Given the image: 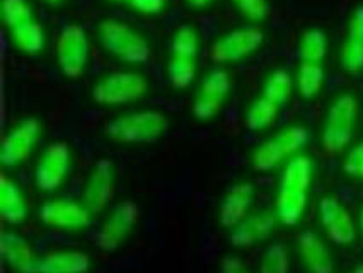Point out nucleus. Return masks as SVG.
<instances>
[{
  "instance_id": "obj_1",
  "label": "nucleus",
  "mask_w": 363,
  "mask_h": 273,
  "mask_svg": "<svg viewBox=\"0 0 363 273\" xmlns=\"http://www.w3.org/2000/svg\"><path fill=\"white\" fill-rule=\"evenodd\" d=\"M169 125L167 116L157 109H143L109 120L104 133L120 144H154L162 138Z\"/></svg>"
},
{
  "instance_id": "obj_2",
  "label": "nucleus",
  "mask_w": 363,
  "mask_h": 273,
  "mask_svg": "<svg viewBox=\"0 0 363 273\" xmlns=\"http://www.w3.org/2000/svg\"><path fill=\"white\" fill-rule=\"evenodd\" d=\"M98 38L104 52L126 64H145L152 55L147 38L118 19H104L98 28Z\"/></svg>"
},
{
  "instance_id": "obj_3",
  "label": "nucleus",
  "mask_w": 363,
  "mask_h": 273,
  "mask_svg": "<svg viewBox=\"0 0 363 273\" xmlns=\"http://www.w3.org/2000/svg\"><path fill=\"white\" fill-rule=\"evenodd\" d=\"M357 120L358 99L350 92L337 96L328 109L323 135H320L323 149L329 155L340 154L350 145L354 135V128H357Z\"/></svg>"
},
{
  "instance_id": "obj_4",
  "label": "nucleus",
  "mask_w": 363,
  "mask_h": 273,
  "mask_svg": "<svg viewBox=\"0 0 363 273\" xmlns=\"http://www.w3.org/2000/svg\"><path fill=\"white\" fill-rule=\"evenodd\" d=\"M149 91V81L140 72L118 70L101 77L92 87V99L103 106H121L142 99Z\"/></svg>"
},
{
  "instance_id": "obj_5",
  "label": "nucleus",
  "mask_w": 363,
  "mask_h": 273,
  "mask_svg": "<svg viewBox=\"0 0 363 273\" xmlns=\"http://www.w3.org/2000/svg\"><path fill=\"white\" fill-rule=\"evenodd\" d=\"M307 142H309V132L302 125H294V127L281 130L275 137L256 147L251 157L252 169L259 173L275 169L284 159L302 150Z\"/></svg>"
},
{
  "instance_id": "obj_6",
  "label": "nucleus",
  "mask_w": 363,
  "mask_h": 273,
  "mask_svg": "<svg viewBox=\"0 0 363 273\" xmlns=\"http://www.w3.org/2000/svg\"><path fill=\"white\" fill-rule=\"evenodd\" d=\"M55 53L62 74L69 79H79L86 72L91 53L86 29L79 24H69L63 28L55 41Z\"/></svg>"
},
{
  "instance_id": "obj_7",
  "label": "nucleus",
  "mask_w": 363,
  "mask_h": 273,
  "mask_svg": "<svg viewBox=\"0 0 363 273\" xmlns=\"http://www.w3.org/2000/svg\"><path fill=\"white\" fill-rule=\"evenodd\" d=\"M138 217H140V208L137 207L135 201L125 200L116 204L96 233V246L106 253L116 251L121 246V243H125L126 238L133 233Z\"/></svg>"
},
{
  "instance_id": "obj_8",
  "label": "nucleus",
  "mask_w": 363,
  "mask_h": 273,
  "mask_svg": "<svg viewBox=\"0 0 363 273\" xmlns=\"http://www.w3.org/2000/svg\"><path fill=\"white\" fill-rule=\"evenodd\" d=\"M263 43V29L256 26L232 29L227 35L213 41L212 48H210V57L215 64H232V62H239L257 52Z\"/></svg>"
},
{
  "instance_id": "obj_9",
  "label": "nucleus",
  "mask_w": 363,
  "mask_h": 273,
  "mask_svg": "<svg viewBox=\"0 0 363 273\" xmlns=\"http://www.w3.org/2000/svg\"><path fill=\"white\" fill-rule=\"evenodd\" d=\"M72 152L65 142H53L45 149L36 164L35 184L38 190L52 193L62 186L70 173Z\"/></svg>"
},
{
  "instance_id": "obj_10",
  "label": "nucleus",
  "mask_w": 363,
  "mask_h": 273,
  "mask_svg": "<svg viewBox=\"0 0 363 273\" xmlns=\"http://www.w3.org/2000/svg\"><path fill=\"white\" fill-rule=\"evenodd\" d=\"M232 89V79L227 70L213 69L205 75L193 99V115L198 120H212L220 113L227 94Z\"/></svg>"
},
{
  "instance_id": "obj_11",
  "label": "nucleus",
  "mask_w": 363,
  "mask_h": 273,
  "mask_svg": "<svg viewBox=\"0 0 363 273\" xmlns=\"http://www.w3.org/2000/svg\"><path fill=\"white\" fill-rule=\"evenodd\" d=\"M41 135V123L36 118L21 120L14 128L4 137L0 149V161L4 166L12 167L24 162L31 155Z\"/></svg>"
},
{
  "instance_id": "obj_12",
  "label": "nucleus",
  "mask_w": 363,
  "mask_h": 273,
  "mask_svg": "<svg viewBox=\"0 0 363 273\" xmlns=\"http://www.w3.org/2000/svg\"><path fill=\"white\" fill-rule=\"evenodd\" d=\"M116 188V173L115 166L108 159H101L92 167L89 176L86 190H84L82 204L92 216L101 213L113 200Z\"/></svg>"
},
{
  "instance_id": "obj_13",
  "label": "nucleus",
  "mask_w": 363,
  "mask_h": 273,
  "mask_svg": "<svg viewBox=\"0 0 363 273\" xmlns=\"http://www.w3.org/2000/svg\"><path fill=\"white\" fill-rule=\"evenodd\" d=\"M91 217L92 213L86 208V205L65 199L46 201L38 212V218L45 225L67 230L86 229L91 224Z\"/></svg>"
},
{
  "instance_id": "obj_14",
  "label": "nucleus",
  "mask_w": 363,
  "mask_h": 273,
  "mask_svg": "<svg viewBox=\"0 0 363 273\" xmlns=\"http://www.w3.org/2000/svg\"><path fill=\"white\" fill-rule=\"evenodd\" d=\"M319 213L323 228L333 243L341 246L352 245L357 238L354 222L352 213L346 210L340 200L333 199V196H324L319 204Z\"/></svg>"
},
{
  "instance_id": "obj_15",
  "label": "nucleus",
  "mask_w": 363,
  "mask_h": 273,
  "mask_svg": "<svg viewBox=\"0 0 363 273\" xmlns=\"http://www.w3.org/2000/svg\"><path fill=\"white\" fill-rule=\"evenodd\" d=\"M91 270V258L82 251H52L38 256L24 273H87Z\"/></svg>"
},
{
  "instance_id": "obj_16",
  "label": "nucleus",
  "mask_w": 363,
  "mask_h": 273,
  "mask_svg": "<svg viewBox=\"0 0 363 273\" xmlns=\"http://www.w3.org/2000/svg\"><path fill=\"white\" fill-rule=\"evenodd\" d=\"M301 260L309 273H335V262L326 243L312 230H303L297 238Z\"/></svg>"
},
{
  "instance_id": "obj_17",
  "label": "nucleus",
  "mask_w": 363,
  "mask_h": 273,
  "mask_svg": "<svg viewBox=\"0 0 363 273\" xmlns=\"http://www.w3.org/2000/svg\"><path fill=\"white\" fill-rule=\"evenodd\" d=\"M275 222L277 216L272 212H259L255 216H249L232 229L229 241L232 246L239 247V250L255 246L257 243L264 241L273 233Z\"/></svg>"
},
{
  "instance_id": "obj_18",
  "label": "nucleus",
  "mask_w": 363,
  "mask_h": 273,
  "mask_svg": "<svg viewBox=\"0 0 363 273\" xmlns=\"http://www.w3.org/2000/svg\"><path fill=\"white\" fill-rule=\"evenodd\" d=\"M255 199V186L251 183H238L223 196L220 204V224L223 228L234 229L247 217L249 208Z\"/></svg>"
},
{
  "instance_id": "obj_19",
  "label": "nucleus",
  "mask_w": 363,
  "mask_h": 273,
  "mask_svg": "<svg viewBox=\"0 0 363 273\" xmlns=\"http://www.w3.org/2000/svg\"><path fill=\"white\" fill-rule=\"evenodd\" d=\"M0 216L4 222L11 225H19L28 217V204L19 184L7 176L0 179Z\"/></svg>"
},
{
  "instance_id": "obj_20",
  "label": "nucleus",
  "mask_w": 363,
  "mask_h": 273,
  "mask_svg": "<svg viewBox=\"0 0 363 273\" xmlns=\"http://www.w3.org/2000/svg\"><path fill=\"white\" fill-rule=\"evenodd\" d=\"M0 250H2V256L7 264L19 273H24L29 264L38 258L31 245L23 236H19L18 233H7V230L2 233Z\"/></svg>"
},
{
  "instance_id": "obj_21",
  "label": "nucleus",
  "mask_w": 363,
  "mask_h": 273,
  "mask_svg": "<svg viewBox=\"0 0 363 273\" xmlns=\"http://www.w3.org/2000/svg\"><path fill=\"white\" fill-rule=\"evenodd\" d=\"M314 167L307 155H295L285 166L280 179V190L306 191L309 190L312 183Z\"/></svg>"
},
{
  "instance_id": "obj_22",
  "label": "nucleus",
  "mask_w": 363,
  "mask_h": 273,
  "mask_svg": "<svg viewBox=\"0 0 363 273\" xmlns=\"http://www.w3.org/2000/svg\"><path fill=\"white\" fill-rule=\"evenodd\" d=\"M307 208V193L280 190L275 201V216L281 224L295 225Z\"/></svg>"
},
{
  "instance_id": "obj_23",
  "label": "nucleus",
  "mask_w": 363,
  "mask_h": 273,
  "mask_svg": "<svg viewBox=\"0 0 363 273\" xmlns=\"http://www.w3.org/2000/svg\"><path fill=\"white\" fill-rule=\"evenodd\" d=\"M9 33L12 38V43L16 45V48H18L19 52L26 55H36L45 48V28L43 24L38 23L36 19L29 21L26 24H21V26L11 29Z\"/></svg>"
},
{
  "instance_id": "obj_24",
  "label": "nucleus",
  "mask_w": 363,
  "mask_h": 273,
  "mask_svg": "<svg viewBox=\"0 0 363 273\" xmlns=\"http://www.w3.org/2000/svg\"><path fill=\"white\" fill-rule=\"evenodd\" d=\"M324 81H326V72L323 64H314V62H302L295 75V86L303 99L315 98L324 87Z\"/></svg>"
},
{
  "instance_id": "obj_25",
  "label": "nucleus",
  "mask_w": 363,
  "mask_h": 273,
  "mask_svg": "<svg viewBox=\"0 0 363 273\" xmlns=\"http://www.w3.org/2000/svg\"><path fill=\"white\" fill-rule=\"evenodd\" d=\"M280 108L281 106H278L277 103L261 96L247 108L246 120H244L246 121V127L251 132H261V130L269 128L278 120Z\"/></svg>"
},
{
  "instance_id": "obj_26",
  "label": "nucleus",
  "mask_w": 363,
  "mask_h": 273,
  "mask_svg": "<svg viewBox=\"0 0 363 273\" xmlns=\"http://www.w3.org/2000/svg\"><path fill=\"white\" fill-rule=\"evenodd\" d=\"M295 87V81L292 74L285 69H275L272 74L266 77L263 86V96L268 98L278 106H284L292 98V92Z\"/></svg>"
},
{
  "instance_id": "obj_27",
  "label": "nucleus",
  "mask_w": 363,
  "mask_h": 273,
  "mask_svg": "<svg viewBox=\"0 0 363 273\" xmlns=\"http://www.w3.org/2000/svg\"><path fill=\"white\" fill-rule=\"evenodd\" d=\"M196 58L171 55L167 62V81L174 89H186L196 77Z\"/></svg>"
},
{
  "instance_id": "obj_28",
  "label": "nucleus",
  "mask_w": 363,
  "mask_h": 273,
  "mask_svg": "<svg viewBox=\"0 0 363 273\" xmlns=\"http://www.w3.org/2000/svg\"><path fill=\"white\" fill-rule=\"evenodd\" d=\"M298 52H301L302 62L323 64V60L328 55V35L319 28L307 29L301 38Z\"/></svg>"
},
{
  "instance_id": "obj_29",
  "label": "nucleus",
  "mask_w": 363,
  "mask_h": 273,
  "mask_svg": "<svg viewBox=\"0 0 363 273\" xmlns=\"http://www.w3.org/2000/svg\"><path fill=\"white\" fill-rule=\"evenodd\" d=\"M171 53L177 57L196 58L200 53V36L193 26H181L172 35Z\"/></svg>"
},
{
  "instance_id": "obj_30",
  "label": "nucleus",
  "mask_w": 363,
  "mask_h": 273,
  "mask_svg": "<svg viewBox=\"0 0 363 273\" xmlns=\"http://www.w3.org/2000/svg\"><path fill=\"white\" fill-rule=\"evenodd\" d=\"M257 273H290L289 250L281 243H273L266 247Z\"/></svg>"
},
{
  "instance_id": "obj_31",
  "label": "nucleus",
  "mask_w": 363,
  "mask_h": 273,
  "mask_svg": "<svg viewBox=\"0 0 363 273\" xmlns=\"http://www.w3.org/2000/svg\"><path fill=\"white\" fill-rule=\"evenodd\" d=\"M2 19L11 31L35 19V12L28 0H2Z\"/></svg>"
},
{
  "instance_id": "obj_32",
  "label": "nucleus",
  "mask_w": 363,
  "mask_h": 273,
  "mask_svg": "<svg viewBox=\"0 0 363 273\" xmlns=\"http://www.w3.org/2000/svg\"><path fill=\"white\" fill-rule=\"evenodd\" d=\"M232 2L238 7L240 16L251 23H261L268 18L272 11L268 0H232Z\"/></svg>"
},
{
  "instance_id": "obj_33",
  "label": "nucleus",
  "mask_w": 363,
  "mask_h": 273,
  "mask_svg": "<svg viewBox=\"0 0 363 273\" xmlns=\"http://www.w3.org/2000/svg\"><path fill=\"white\" fill-rule=\"evenodd\" d=\"M340 60H341V65H343V69L348 70V72H358V70H362L363 69V43L346 40L345 38L343 46H341Z\"/></svg>"
},
{
  "instance_id": "obj_34",
  "label": "nucleus",
  "mask_w": 363,
  "mask_h": 273,
  "mask_svg": "<svg viewBox=\"0 0 363 273\" xmlns=\"http://www.w3.org/2000/svg\"><path fill=\"white\" fill-rule=\"evenodd\" d=\"M343 167L350 176H354V178L363 179V142L362 144L354 145L353 149L350 150L348 155H346V159H345Z\"/></svg>"
},
{
  "instance_id": "obj_35",
  "label": "nucleus",
  "mask_w": 363,
  "mask_h": 273,
  "mask_svg": "<svg viewBox=\"0 0 363 273\" xmlns=\"http://www.w3.org/2000/svg\"><path fill=\"white\" fill-rule=\"evenodd\" d=\"M346 40L363 43V4L354 7L352 18L348 21V35Z\"/></svg>"
},
{
  "instance_id": "obj_36",
  "label": "nucleus",
  "mask_w": 363,
  "mask_h": 273,
  "mask_svg": "<svg viewBox=\"0 0 363 273\" xmlns=\"http://www.w3.org/2000/svg\"><path fill=\"white\" fill-rule=\"evenodd\" d=\"M126 4H128L133 11L145 16L160 14V12L164 11V7H166V0H128Z\"/></svg>"
},
{
  "instance_id": "obj_37",
  "label": "nucleus",
  "mask_w": 363,
  "mask_h": 273,
  "mask_svg": "<svg viewBox=\"0 0 363 273\" xmlns=\"http://www.w3.org/2000/svg\"><path fill=\"white\" fill-rule=\"evenodd\" d=\"M220 273H249V272L246 270V267H244V263L240 262V258L229 255L222 260Z\"/></svg>"
},
{
  "instance_id": "obj_38",
  "label": "nucleus",
  "mask_w": 363,
  "mask_h": 273,
  "mask_svg": "<svg viewBox=\"0 0 363 273\" xmlns=\"http://www.w3.org/2000/svg\"><path fill=\"white\" fill-rule=\"evenodd\" d=\"M213 0H188V4L189 6H193V7H205V6H208V4H212Z\"/></svg>"
},
{
  "instance_id": "obj_39",
  "label": "nucleus",
  "mask_w": 363,
  "mask_h": 273,
  "mask_svg": "<svg viewBox=\"0 0 363 273\" xmlns=\"http://www.w3.org/2000/svg\"><path fill=\"white\" fill-rule=\"evenodd\" d=\"M41 2L48 4V6L58 7V6H62V4H65V2H67V0H41Z\"/></svg>"
},
{
  "instance_id": "obj_40",
  "label": "nucleus",
  "mask_w": 363,
  "mask_h": 273,
  "mask_svg": "<svg viewBox=\"0 0 363 273\" xmlns=\"http://www.w3.org/2000/svg\"><path fill=\"white\" fill-rule=\"evenodd\" d=\"M352 273H363V263H358L357 267L353 268V272Z\"/></svg>"
},
{
  "instance_id": "obj_41",
  "label": "nucleus",
  "mask_w": 363,
  "mask_h": 273,
  "mask_svg": "<svg viewBox=\"0 0 363 273\" xmlns=\"http://www.w3.org/2000/svg\"><path fill=\"white\" fill-rule=\"evenodd\" d=\"M360 230H362V236H363V210L360 212Z\"/></svg>"
},
{
  "instance_id": "obj_42",
  "label": "nucleus",
  "mask_w": 363,
  "mask_h": 273,
  "mask_svg": "<svg viewBox=\"0 0 363 273\" xmlns=\"http://www.w3.org/2000/svg\"><path fill=\"white\" fill-rule=\"evenodd\" d=\"M113 2H128V0H113Z\"/></svg>"
}]
</instances>
